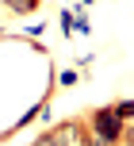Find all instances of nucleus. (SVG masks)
I'll return each instance as SVG.
<instances>
[{
    "label": "nucleus",
    "mask_w": 134,
    "mask_h": 146,
    "mask_svg": "<svg viewBox=\"0 0 134 146\" xmlns=\"http://www.w3.org/2000/svg\"><path fill=\"white\" fill-rule=\"evenodd\" d=\"M84 123H88V139L92 142H104V146H119L123 142V131H127V123H119V119L111 115V108H96Z\"/></svg>",
    "instance_id": "1"
},
{
    "label": "nucleus",
    "mask_w": 134,
    "mask_h": 146,
    "mask_svg": "<svg viewBox=\"0 0 134 146\" xmlns=\"http://www.w3.org/2000/svg\"><path fill=\"white\" fill-rule=\"evenodd\" d=\"M50 135H54V142L58 146H84L88 142V123L84 119H61V123H54L50 127Z\"/></svg>",
    "instance_id": "2"
},
{
    "label": "nucleus",
    "mask_w": 134,
    "mask_h": 146,
    "mask_svg": "<svg viewBox=\"0 0 134 146\" xmlns=\"http://www.w3.org/2000/svg\"><path fill=\"white\" fill-rule=\"evenodd\" d=\"M111 108V115L119 119V123H134V100H115V104H107Z\"/></svg>",
    "instance_id": "3"
},
{
    "label": "nucleus",
    "mask_w": 134,
    "mask_h": 146,
    "mask_svg": "<svg viewBox=\"0 0 134 146\" xmlns=\"http://www.w3.org/2000/svg\"><path fill=\"white\" fill-rule=\"evenodd\" d=\"M0 4H4L8 12H15V15H27V12L38 8V0H0Z\"/></svg>",
    "instance_id": "4"
},
{
    "label": "nucleus",
    "mask_w": 134,
    "mask_h": 146,
    "mask_svg": "<svg viewBox=\"0 0 134 146\" xmlns=\"http://www.w3.org/2000/svg\"><path fill=\"white\" fill-rule=\"evenodd\" d=\"M77 77H81L77 69H61V73H58V85H65V88H69V85H77Z\"/></svg>",
    "instance_id": "5"
},
{
    "label": "nucleus",
    "mask_w": 134,
    "mask_h": 146,
    "mask_svg": "<svg viewBox=\"0 0 134 146\" xmlns=\"http://www.w3.org/2000/svg\"><path fill=\"white\" fill-rule=\"evenodd\" d=\"M61 31H65V35H73V12H61Z\"/></svg>",
    "instance_id": "6"
},
{
    "label": "nucleus",
    "mask_w": 134,
    "mask_h": 146,
    "mask_svg": "<svg viewBox=\"0 0 134 146\" xmlns=\"http://www.w3.org/2000/svg\"><path fill=\"white\" fill-rule=\"evenodd\" d=\"M73 31H81V35H88V19H84V15H73Z\"/></svg>",
    "instance_id": "7"
},
{
    "label": "nucleus",
    "mask_w": 134,
    "mask_h": 146,
    "mask_svg": "<svg viewBox=\"0 0 134 146\" xmlns=\"http://www.w3.org/2000/svg\"><path fill=\"white\" fill-rule=\"evenodd\" d=\"M31 146H58V142H54V135H50V131H46V135H38Z\"/></svg>",
    "instance_id": "8"
},
{
    "label": "nucleus",
    "mask_w": 134,
    "mask_h": 146,
    "mask_svg": "<svg viewBox=\"0 0 134 146\" xmlns=\"http://www.w3.org/2000/svg\"><path fill=\"white\" fill-rule=\"evenodd\" d=\"M88 146H104V142H92V139H88Z\"/></svg>",
    "instance_id": "9"
},
{
    "label": "nucleus",
    "mask_w": 134,
    "mask_h": 146,
    "mask_svg": "<svg viewBox=\"0 0 134 146\" xmlns=\"http://www.w3.org/2000/svg\"><path fill=\"white\" fill-rule=\"evenodd\" d=\"M84 146H88V142H84Z\"/></svg>",
    "instance_id": "10"
}]
</instances>
